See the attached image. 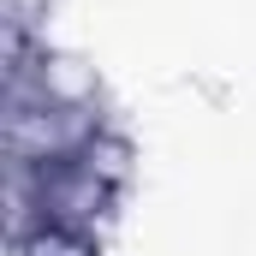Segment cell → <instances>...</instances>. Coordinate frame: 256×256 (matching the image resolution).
Returning <instances> with one entry per match:
<instances>
[{
    "label": "cell",
    "mask_w": 256,
    "mask_h": 256,
    "mask_svg": "<svg viewBox=\"0 0 256 256\" xmlns=\"http://www.w3.org/2000/svg\"><path fill=\"white\" fill-rule=\"evenodd\" d=\"M12 250H18V256H102V244H96V232H84V226L42 220V226L18 232V238H12Z\"/></svg>",
    "instance_id": "1"
}]
</instances>
